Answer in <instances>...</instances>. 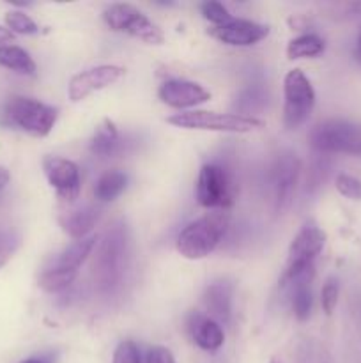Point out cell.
Here are the masks:
<instances>
[{
    "label": "cell",
    "mask_w": 361,
    "mask_h": 363,
    "mask_svg": "<svg viewBox=\"0 0 361 363\" xmlns=\"http://www.w3.org/2000/svg\"><path fill=\"white\" fill-rule=\"evenodd\" d=\"M11 41H14V34L7 27L0 25V46H6Z\"/></svg>",
    "instance_id": "obj_32"
},
{
    "label": "cell",
    "mask_w": 361,
    "mask_h": 363,
    "mask_svg": "<svg viewBox=\"0 0 361 363\" xmlns=\"http://www.w3.org/2000/svg\"><path fill=\"white\" fill-rule=\"evenodd\" d=\"M354 57H356L357 62L361 64V30H360V34H357L356 46H354Z\"/></svg>",
    "instance_id": "obj_34"
},
{
    "label": "cell",
    "mask_w": 361,
    "mask_h": 363,
    "mask_svg": "<svg viewBox=\"0 0 361 363\" xmlns=\"http://www.w3.org/2000/svg\"><path fill=\"white\" fill-rule=\"evenodd\" d=\"M78 273L69 272V269L57 268V266H48L46 269H42V273L39 275V287L46 293H62L67 287H71V284L76 280Z\"/></svg>",
    "instance_id": "obj_24"
},
{
    "label": "cell",
    "mask_w": 361,
    "mask_h": 363,
    "mask_svg": "<svg viewBox=\"0 0 361 363\" xmlns=\"http://www.w3.org/2000/svg\"><path fill=\"white\" fill-rule=\"evenodd\" d=\"M230 225V215L212 211L188 223L176 240V250L190 261H198L218 248Z\"/></svg>",
    "instance_id": "obj_2"
},
{
    "label": "cell",
    "mask_w": 361,
    "mask_h": 363,
    "mask_svg": "<svg viewBox=\"0 0 361 363\" xmlns=\"http://www.w3.org/2000/svg\"><path fill=\"white\" fill-rule=\"evenodd\" d=\"M103 20L110 30L131 35L149 45H161L165 41L161 28L131 4H112L103 11Z\"/></svg>",
    "instance_id": "obj_8"
},
{
    "label": "cell",
    "mask_w": 361,
    "mask_h": 363,
    "mask_svg": "<svg viewBox=\"0 0 361 363\" xmlns=\"http://www.w3.org/2000/svg\"><path fill=\"white\" fill-rule=\"evenodd\" d=\"M188 333H190L191 340L197 344L200 350L207 351V353H214L225 342V333L219 323L209 318L207 314H200V312H191L188 315Z\"/></svg>",
    "instance_id": "obj_15"
},
{
    "label": "cell",
    "mask_w": 361,
    "mask_h": 363,
    "mask_svg": "<svg viewBox=\"0 0 361 363\" xmlns=\"http://www.w3.org/2000/svg\"><path fill=\"white\" fill-rule=\"evenodd\" d=\"M127 176L120 170H106L94 184V197L99 202H112L126 190Z\"/></svg>",
    "instance_id": "obj_22"
},
{
    "label": "cell",
    "mask_w": 361,
    "mask_h": 363,
    "mask_svg": "<svg viewBox=\"0 0 361 363\" xmlns=\"http://www.w3.org/2000/svg\"><path fill=\"white\" fill-rule=\"evenodd\" d=\"M96 241L98 238L96 236H88L84 238V240H76L69 245L67 248H64L57 259L53 261L52 266H57V268L62 269H69V272H80L81 264L85 262V259L91 255V252L94 250Z\"/></svg>",
    "instance_id": "obj_18"
},
{
    "label": "cell",
    "mask_w": 361,
    "mask_h": 363,
    "mask_svg": "<svg viewBox=\"0 0 361 363\" xmlns=\"http://www.w3.org/2000/svg\"><path fill=\"white\" fill-rule=\"evenodd\" d=\"M20 247V236L11 229H0V269L11 261Z\"/></svg>",
    "instance_id": "obj_26"
},
{
    "label": "cell",
    "mask_w": 361,
    "mask_h": 363,
    "mask_svg": "<svg viewBox=\"0 0 361 363\" xmlns=\"http://www.w3.org/2000/svg\"><path fill=\"white\" fill-rule=\"evenodd\" d=\"M200 13H202V16H204L205 20L212 25V27H218V25L227 23V21H230L234 18L232 14L229 13V9H227V7L219 2L202 4Z\"/></svg>",
    "instance_id": "obj_28"
},
{
    "label": "cell",
    "mask_w": 361,
    "mask_h": 363,
    "mask_svg": "<svg viewBox=\"0 0 361 363\" xmlns=\"http://www.w3.org/2000/svg\"><path fill=\"white\" fill-rule=\"evenodd\" d=\"M158 98L163 105L170 106V108L188 110L207 103L211 99V92L197 82L172 78L159 85Z\"/></svg>",
    "instance_id": "obj_13"
},
{
    "label": "cell",
    "mask_w": 361,
    "mask_h": 363,
    "mask_svg": "<svg viewBox=\"0 0 361 363\" xmlns=\"http://www.w3.org/2000/svg\"><path fill=\"white\" fill-rule=\"evenodd\" d=\"M166 123L183 130L219 131V133H251L264 128V121L241 113H219L209 110H188L173 113Z\"/></svg>",
    "instance_id": "obj_4"
},
{
    "label": "cell",
    "mask_w": 361,
    "mask_h": 363,
    "mask_svg": "<svg viewBox=\"0 0 361 363\" xmlns=\"http://www.w3.org/2000/svg\"><path fill=\"white\" fill-rule=\"evenodd\" d=\"M11 181V174L9 170L6 169V167H0V190H4V188L9 184Z\"/></svg>",
    "instance_id": "obj_33"
},
{
    "label": "cell",
    "mask_w": 361,
    "mask_h": 363,
    "mask_svg": "<svg viewBox=\"0 0 361 363\" xmlns=\"http://www.w3.org/2000/svg\"><path fill=\"white\" fill-rule=\"evenodd\" d=\"M338 294H340V284L335 277H329L324 282L321 291V305L322 311H324L326 315H331L333 311L336 308V303H338Z\"/></svg>",
    "instance_id": "obj_27"
},
{
    "label": "cell",
    "mask_w": 361,
    "mask_h": 363,
    "mask_svg": "<svg viewBox=\"0 0 361 363\" xmlns=\"http://www.w3.org/2000/svg\"><path fill=\"white\" fill-rule=\"evenodd\" d=\"M124 69L115 64H101V66L88 67L74 74L67 85V96L73 103L84 101L94 92L103 91L110 85L117 84L122 78Z\"/></svg>",
    "instance_id": "obj_12"
},
{
    "label": "cell",
    "mask_w": 361,
    "mask_h": 363,
    "mask_svg": "<svg viewBox=\"0 0 361 363\" xmlns=\"http://www.w3.org/2000/svg\"><path fill=\"white\" fill-rule=\"evenodd\" d=\"M308 142L324 155L361 156V124L342 119L322 121L311 128Z\"/></svg>",
    "instance_id": "obj_6"
},
{
    "label": "cell",
    "mask_w": 361,
    "mask_h": 363,
    "mask_svg": "<svg viewBox=\"0 0 361 363\" xmlns=\"http://www.w3.org/2000/svg\"><path fill=\"white\" fill-rule=\"evenodd\" d=\"M112 363H144L142 362L140 347L133 340H124L115 347Z\"/></svg>",
    "instance_id": "obj_30"
},
{
    "label": "cell",
    "mask_w": 361,
    "mask_h": 363,
    "mask_svg": "<svg viewBox=\"0 0 361 363\" xmlns=\"http://www.w3.org/2000/svg\"><path fill=\"white\" fill-rule=\"evenodd\" d=\"M20 363H46V362L41 360V358H27V360H23Z\"/></svg>",
    "instance_id": "obj_35"
},
{
    "label": "cell",
    "mask_w": 361,
    "mask_h": 363,
    "mask_svg": "<svg viewBox=\"0 0 361 363\" xmlns=\"http://www.w3.org/2000/svg\"><path fill=\"white\" fill-rule=\"evenodd\" d=\"M122 147L120 142L119 130H117L115 123L110 119H105L96 130L94 137L91 142V151L99 158H110V156L117 155Z\"/></svg>",
    "instance_id": "obj_19"
},
{
    "label": "cell",
    "mask_w": 361,
    "mask_h": 363,
    "mask_svg": "<svg viewBox=\"0 0 361 363\" xmlns=\"http://www.w3.org/2000/svg\"><path fill=\"white\" fill-rule=\"evenodd\" d=\"M195 195L202 208L225 211L236 204L237 184L227 169L216 163H205L198 170Z\"/></svg>",
    "instance_id": "obj_7"
},
{
    "label": "cell",
    "mask_w": 361,
    "mask_h": 363,
    "mask_svg": "<svg viewBox=\"0 0 361 363\" xmlns=\"http://www.w3.org/2000/svg\"><path fill=\"white\" fill-rule=\"evenodd\" d=\"M145 363H177L173 358L172 351L165 346H152L147 351V357H145Z\"/></svg>",
    "instance_id": "obj_31"
},
{
    "label": "cell",
    "mask_w": 361,
    "mask_h": 363,
    "mask_svg": "<svg viewBox=\"0 0 361 363\" xmlns=\"http://www.w3.org/2000/svg\"><path fill=\"white\" fill-rule=\"evenodd\" d=\"M326 245V233L315 223H306L294 236L287 254V264L283 269L280 286H290L299 277L314 273V261L321 255Z\"/></svg>",
    "instance_id": "obj_5"
},
{
    "label": "cell",
    "mask_w": 361,
    "mask_h": 363,
    "mask_svg": "<svg viewBox=\"0 0 361 363\" xmlns=\"http://www.w3.org/2000/svg\"><path fill=\"white\" fill-rule=\"evenodd\" d=\"M126 229L120 223H115L101 238L92 261V279L101 293H108L120 284L126 266Z\"/></svg>",
    "instance_id": "obj_3"
},
{
    "label": "cell",
    "mask_w": 361,
    "mask_h": 363,
    "mask_svg": "<svg viewBox=\"0 0 361 363\" xmlns=\"http://www.w3.org/2000/svg\"><path fill=\"white\" fill-rule=\"evenodd\" d=\"M204 307L211 319L227 325L232 315V286L227 282H214L205 289Z\"/></svg>",
    "instance_id": "obj_17"
},
{
    "label": "cell",
    "mask_w": 361,
    "mask_h": 363,
    "mask_svg": "<svg viewBox=\"0 0 361 363\" xmlns=\"http://www.w3.org/2000/svg\"><path fill=\"white\" fill-rule=\"evenodd\" d=\"M326 45L324 39L319 38L317 34H303L294 38L287 45V57L290 60L296 59H314L324 52Z\"/></svg>",
    "instance_id": "obj_23"
},
{
    "label": "cell",
    "mask_w": 361,
    "mask_h": 363,
    "mask_svg": "<svg viewBox=\"0 0 361 363\" xmlns=\"http://www.w3.org/2000/svg\"><path fill=\"white\" fill-rule=\"evenodd\" d=\"M99 209L94 206H81V208L69 209V211L64 213L59 218L60 227H62L64 233L69 238L76 240H84L88 238V233L96 227V223L99 222Z\"/></svg>",
    "instance_id": "obj_16"
},
{
    "label": "cell",
    "mask_w": 361,
    "mask_h": 363,
    "mask_svg": "<svg viewBox=\"0 0 361 363\" xmlns=\"http://www.w3.org/2000/svg\"><path fill=\"white\" fill-rule=\"evenodd\" d=\"M0 66L14 71V73L27 74V77H34L35 71H38V66H35L30 53L14 45L0 46Z\"/></svg>",
    "instance_id": "obj_21"
},
{
    "label": "cell",
    "mask_w": 361,
    "mask_h": 363,
    "mask_svg": "<svg viewBox=\"0 0 361 363\" xmlns=\"http://www.w3.org/2000/svg\"><path fill=\"white\" fill-rule=\"evenodd\" d=\"M299 160L290 152L278 156L273 163L271 172H269V190H271V202L276 215H282L292 202L297 179H299Z\"/></svg>",
    "instance_id": "obj_10"
},
{
    "label": "cell",
    "mask_w": 361,
    "mask_h": 363,
    "mask_svg": "<svg viewBox=\"0 0 361 363\" xmlns=\"http://www.w3.org/2000/svg\"><path fill=\"white\" fill-rule=\"evenodd\" d=\"M211 38L216 41L229 46H253L260 43L262 39L268 38L269 27L268 25L257 23V21L244 20V18H232L227 23L211 27L207 30Z\"/></svg>",
    "instance_id": "obj_14"
},
{
    "label": "cell",
    "mask_w": 361,
    "mask_h": 363,
    "mask_svg": "<svg viewBox=\"0 0 361 363\" xmlns=\"http://www.w3.org/2000/svg\"><path fill=\"white\" fill-rule=\"evenodd\" d=\"M283 124L297 130L306 123L315 106V91L311 82L301 69H290L283 78Z\"/></svg>",
    "instance_id": "obj_9"
},
{
    "label": "cell",
    "mask_w": 361,
    "mask_h": 363,
    "mask_svg": "<svg viewBox=\"0 0 361 363\" xmlns=\"http://www.w3.org/2000/svg\"><path fill=\"white\" fill-rule=\"evenodd\" d=\"M42 170L60 201L71 204L80 197L81 177L76 163L62 156H45Z\"/></svg>",
    "instance_id": "obj_11"
},
{
    "label": "cell",
    "mask_w": 361,
    "mask_h": 363,
    "mask_svg": "<svg viewBox=\"0 0 361 363\" xmlns=\"http://www.w3.org/2000/svg\"><path fill=\"white\" fill-rule=\"evenodd\" d=\"M59 119V108L27 96H11L0 106V124L35 138L52 133Z\"/></svg>",
    "instance_id": "obj_1"
},
{
    "label": "cell",
    "mask_w": 361,
    "mask_h": 363,
    "mask_svg": "<svg viewBox=\"0 0 361 363\" xmlns=\"http://www.w3.org/2000/svg\"><path fill=\"white\" fill-rule=\"evenodd\" d=\"M6 27L13 32L14 35H32L38 34L39 27L27 13L23 11H9L6 14Z\"/></svg>",
    "instance_id": "obj_25"
},
{
    "label": "cell",
    "mask_w": 361,
    "mask_h": 363,
    "mask_svg": "<svg viewBox=\"0 0 361 363\" xmlns=\"http://www.w3.org/2000/svg\"><path fill=\"white\" fill-rule=\"evenodd\" d=\"M311 277L314 273L299 277L292 286V312L297 321H306L314 308V293H311Z\"/></svg>",
    "instance_id": "obj_20"
},
{
    "label": "cell",
    "mask_w": 361,
    "mask_h": 363,
    "mask_svg": "<svg viewBox=\"0 0 361 363\" xmlns=\"http://www.w3.org/2000/svg\"><path fill=\"white\" fill-rule=\"evenodd\" d=\"M335 186L340 195L350 201H361V181L349 174H338L335 179Z\"/></svg>",
    "instance_id": "obj_29"
}]
</instances>
